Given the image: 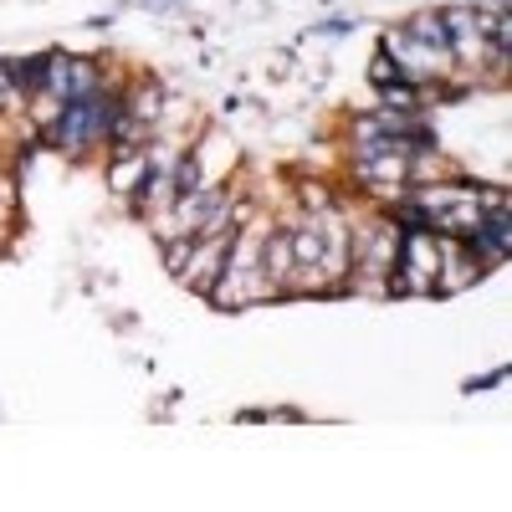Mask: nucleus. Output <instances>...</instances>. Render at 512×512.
Masks as SVG:
<instances>
[{"label": "nucleus", "mask_w": 512, "mask_h": 512, "mask_svg": "<svg viewBox=\"0 0 512 512\" xmlns=\"http://www.w3.org/2000/svg\"><path fill=\"white\" fill-rule=\"evenodd\" d=\"M113 118H118V98H108V88H98L88 98L62 103L57 123L41 134V144L62 149L67 159H82V154H93V149H103L113 139Z\"/></svg>", "instance_id": "obj_1"}, {"label": "nucleus", "mask_w": 512, "mask_h": 512, "mask_svg": "<svg viewBox=\"0 0 512 512\" xmlns=\"http://www.w3.org/2000/svg\"><path fill=\"white\" fill-rule=\"evenodd\" d=\"M441 277V236L431 226H400V251L390 267V292L400 297H431Z\"/></svg>", "instance_id": "obj_2"}, {"label": "nucleus", "mask_w": 512, "mask_h": 512, "mask_svg": "<svg viewBox=\"0 0 512 512\" xmlns=\"http://www.w3.org/2000/svg\"><path fill=\"white\" fill-rule=\"evenodd\" d=\"M103 88V72L93 57H72V52H41V93H52L62 103L88 98Z\"/></svg>", "instance_id": "obj_3"}, {"label": "nucleus", "mask_w": 512, "mask_h": 512, "mask_svg": "<svg viewBox=\"0 0 512 512\" xmlns=\"http://www.w3.org/2000/svg\"><path fill=\"white\" fill-rule=\"evenodd\" d=\"M226 246H231V236H195L185 267L175 277L185 287H195V292H210V287H216V277H221V267H226Z\"/></svg>", "instance_id": "obj_4"}, {"label": "nucleus", "mask_w": 512, "mask_h": 512, "mask_svg": "<svg viewBox=\"0 0 512 512\" xmlns=\"http://www.w3.org/2000/svg\"><path fill=\"white\" fill-rule=\"evenodd\" d=\"M149 180V154L144 149H113V164H108V190L134 200L139 185Z\"/></svg>", "instance_id": "obj_5"}, {"label": "nucleus", "mask_w": 512, "mask_h": 512, "mask_svg": "<svg viewBox=\"0 0 512 512\" xmlns=\"http://www.w3.org/2000/svg\"><path fill=\"white\" fill-rule=\"evenodd\" d=\"M405 31L415 36V41H425V47H436V52H451V31H446V16L441 11H415L410 21H405Z\"/></svg>", "instance_id": "obj_6"}, {"label": "nucleus", "mask_w": 512, "mask_h": 512, "mask_svg": "<svg viewBox=\"0 0 512 512\" xmlns=\"http://www.w3.org/2000/svg\"><path fill=\"white\" fill-rule=\"evenodd\" d=\"M395 77H400L395 57H390V52L379 47V52H374V62H369V82H374V88H384V82H395Z\"/></svg>", "instance_id": "obj_7"}]
</instances>
